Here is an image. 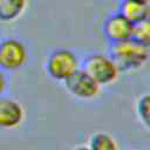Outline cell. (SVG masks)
I'll list each match as a JSON object with an SVG mask.
<instances>
[{
	"mask_svg": "<svg viewBox=\"0 0 150 150\" xmlns=\"http://www.w3.org/2000/svg\"><path fill=\"white\" fill-rule=\"evenodd\" d=\"M108 55L114 60L120 70H136L146 63L150 56V50L134 39H129L110 43Z\"/></svg>",
	"mask_w": 150,
	"mask_h": 150,
	"instance_id": "obj_1",
	"label": "cell"
},
{
	"mask_svg": "<svg viewBox=\"0 0 150 150\" xmlns=\"http://www.w3.org/2000/svg\"><path fill=\"white\" fill-rule=\"evenodd\" d=\"M79 69V57L74 50L64 47L53 49L46 57L45 70L55 81H64Z\"/></svg>",
	"mask_w": 150,
	"mask_h": 150,
	"instance_id": "obj_2",
	"label": "cell"
},
{
	"mask_svg": "<svg viewBox=\"0 0 150 150\" xmlns=\"http://www.w3.org/2000/svg\"><path fill=\"white\" fill-rule=\"evenodd\" d=\"M82 69L87 71L100 86H107L115 82L118 77V67L114 60L105 54L93 53L86 56Z\"/></svg>",
	"mask_w": 150,
	"mask_h": 150,
	"instance_id": "obj_3",
	"label": "cell"
},
{
	"mask_svg": "<svg viewBox=\"0 0 150 150\" xmlns=\"http://www.w3.org/2000/svg\"><path fill=\"white\" fill-rule=\"evenodd\" d=\"M28 53L25 43L15 38H7L0 42V68L5 71L20 69L27 61Z\"/></svg>",
	"mask_w": 150,
	"mask_h": 150,
	"instance_id": "obj_4",
	"label": "cell"
},
{
	"mask_svg": "<svg viewBox=\"0 0 150 150\" xmlns=\"http://www.w3.org/2000/svg\"><path fill=\"white\" fill-rule=\"evenodd\" d=\"M63 82L66 89L77 98L91 100L100 93V84L82 68L75 70Z\"/></svg>",
	"mask_w": 150,
	"mask_h": 150,
	"instance_id": "obj_5",
	"label": "cell"
},
{
	"mask_svg": "<svg viewBox=\"0 0 150 150\" xmlns=\"http://www.w3.org/2000/svg\"><path fill=\"white\" fill-rule=\"evenodd\" d=\"M134 23L120 14L117 11L110 14L102 25V32L109 43L125 41L132 38Z\"/></svg>",
	"mask_w": 150,
	"mask_h": 150,
	"instance_id": "obj_6",
	"label": "cell"
},
{
	"mask_svg": "<svg viewBox=\"0 0 150 150\" xmlns=\"http://www.w3.org/2000/svg\"><path fill=\"white\" fill-rule=\"evenodd\" d=\"M23 118L25 111L19 101L6 96L0 97V129H15L22 123Z\"/></svg>",
	"mask_w": 150,
	"mask_h": 150,
	"instance_id": "obj_7",
	"label": "cell"
},
{
	"mask_svg": "<svg viewBox=\"0 0 150 150\" xmlns=\"http://www.w3.org/2000/svg\"><path fill=\"white\" fill-rule=\"evenodd\" d=\"M117 12L135 25L150 16V2L148 0H121Z\"/></svg>",
	"mask_w": 150,
	"mask_h": 150,
	"instance_id": "obj_8",
	"label": "cell"
},
{
	"mask_svg": "<svg viewBox=\"0 0 150 150\" xmlns=\"http://www.w3.org/2000/svg\"><path fill=\"white\" fill-rule=\"evenodd\" d=\"M27 0H1L0 1V21L13 22L25 12Z\"/></svg>",
	"mask_w": 150,
	"mask_h": 150,
	"instance_id": "obj_9",
	"label": "cell"
},
{
	"mask_svg": "<svg viewBox=\"0 0 150 150\" xmlns=\"http://www.w3.org/2000/svg\"><path fill=\"white\" fill-rule=\"evenodd\" d=\"M88 146L90 150H118L116 141L109 134L103 131L93 134Z\"/></svg>",
	"mask_w": 150,
	"mask_h": 150,
	"instance_id": "obj_10",
	"label": "cell"
},
{
	"mask_svg": "<svg viewBox=\"0 0 150 150\" xmlns=\"http://www.w3.org/2000/svg\"><path fill=\"white\" fill-rule=\"evenodd\" d=\"M138 43L150 48V16L134 25L132 38Z\"/></svg>",
	"mask_w": 150,
	"mask_h": 150,
	"instance_id": "obj_11",
	"label": "cell"
},
{
	"mask_svg": "<svg viewBox=\"0 0 150 150\" xmlns=\"http://www.w3.org/2000/svg\"><path fill=\"white\" fill-rule=\"evenodd\" d=\"M136 114L141 123L150 130V93L142 95L137 100Z\"/></svg>",
	"mask_w": 150,
	"mask_h": 150,
	"instance_id": "obj_12",
	"label": "cell"
},
{
	"mask_svg": "<svg viewBox=\"0 0 150 150\" xmlns=\"http://www.w3.org/2000/svg\"><path fill=\"white\" fill-rule=\"evenodd\" d=\"M7 84H8V81H7L6 73H5V70H2L0 68V97L4 96V94L7 89Z\"/></svg>",
	"mask_w": 150,
	"mask_h": 150,
	"instance_id": "obj_13",
	"label": "cell"
},
{
	"mask_svg": "<svg viewBox=\"0 0 150 150\" xmlns=\"http://www.w3.org/2000/svg\"><path fill=\"white\" fill-rule=\"evenodd\" d=\"M73 150H90V149H89V146H87V145H79V146L74 148Z\"/></svg>",
	"mask_w": 150,
	"mask_h": 150,
	"instance_id": "obj_14",
	"label": "cell"
},
{
	"mask_svg": "<svg viewBox=\"0 0 150 150\" xmlns=\"http://www.w3.org/2000/svg\"><path fill=\"white\" fill-rule=\"evenodd\" d=\"M148 1H150V0H148Z\"/></svg>",
	"mask_w": 150,
	"mask_h": 150,
	"instance_id": "obj_15",
	"label": "cell"
},
{
	"mask_svg": "<svg viewBox=\"0 0 150 150\" xmlns=\"http://www.w3.org/2000/svg\"><path fill=\"white\" fill-rule=\"evenodd\" d=\"M149 2H150V1H149Z\"/></svg>",
	"mask_w": 150,
	"mask_h": 150,
	"instance_id": "obj_16",
	"label": "cell"
},
{
	"mask_svg": "<svg viewBox=\"0 0 150 150\" xmlns=\"http://www.w3.org/2000/svg\"><path fill=\"white\" fill-rule=\"evenodd\" d=\"M0 1H1V0H0Z\"/></svg>",
	"mask_w": 150,
	"mask_h": 150,
	"instance_id": "obj_17",
	"label": "cell"
}]
</instances>
